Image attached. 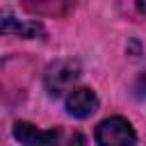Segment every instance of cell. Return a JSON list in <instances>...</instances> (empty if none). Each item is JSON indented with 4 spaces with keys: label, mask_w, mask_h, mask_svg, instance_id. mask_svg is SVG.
<instances>
[{
    "label": "cell",
    "mask_w": 146,
    "mask_h": 146,
    "mask_svg": "<svg viewBox=\"0 0 146 146\" xmlns=\"http://www.w3.org/2000/svg\"><path fill=\"white\" fill-rule=\"evenodd\" d=\"M78 78H80V64L73 59H59V62L48 66V71L43 75V84H46V91L50 96L59 98L73 89Z\"/></svg>",
    "instance_id": "1"
},
{
    "label": "cell",
    "mask_w": 146,
    "mask_h": 146,
    "mask_svg": "<svg viewBox=\"0 0 146 146\" xmlns=\"http://www.w3.org/2000/svg\"><path fill=\"white\" fill-rule=\"evenodd\" d=\"M96 141L103 146H128L137 141V135L123 116H110L98 123L96 128Z\"/></svg>",
    "instance_id": "2"
},
{
    "label": "cell",
    "mask_w": 146,
    "mask_h": 146,
    "mask_svg": "<svg viewBox=\"0 0 146 146\" xmlns=\"http://www.w3.org/2000/svg\"><path fill=\"white\" fill-rule=\"evenodd\" d=\"M0 34H14V36H23V39H34V36H43L46 30L39 21H27V18H18L14 11L2 9L0 11Z\"/></svg>",
    "instance_id": "3"
},
{
    "label": "cell",
    "mask_w": 146,
    "mask_h": 146,
    "mask_svg": "<svg viewBox=\"0 0 146 146\" xmlns=\"http://www.w3.org/2000/svg\"><path fill=\"white\" fill-rule=\"evenodd\" d=\"M14 137L25 144V146H48V144H55L59 141L62 137V130L59 128H52V130H36L32 123L27 121H16L14 123Z\"/></svg>",
    "instance_id": "4"
},
{
    "label": "cell",
    "mask_w": 146,
    "mask_h": 146,
    "mask_svg": "<svg viewBox=\"0 0 146 146\" xmlns=\"http://www.w3.org/2000/svg\"><path fill=\"white\" fill-rule=\"evenodd\" d=\"M98 110V96L87 89V87H80V89H71L68 96H66V112L75 119H87L91 116L94 112Z\"/></svg>",
    "instance_id": "5"
},
{
    "label": "cell",
    "mask_w": 146,
    "mask_h": 146,
    "mask_svg": "<svg viewBox=\"0 0 146 146\" xmlns=\"http://www.w3.org/2000/svg\"><path fill=\"white\" fill-rule=\"evenodd\" d=\"M135 94H137L139 98H146V73H141L139 80L135 82Z\"/></svg>",
    "instance_id": "6"
},
{
    "label": "cell",
    "mask_w": 146,
    "mask_h": 146,
    "mask_svg": "<svg viewBox=\"0 0 146 146\" xmlns=\"http://www.w3.org/2000/svg\"><path fill=\"white\" fill-rule=\"evenodd\" d=\"M135 2H137V9L141 14H146V0H135Z\"/></svg>",
    "instance_id": "7"
}]
</instances>
